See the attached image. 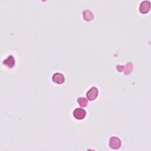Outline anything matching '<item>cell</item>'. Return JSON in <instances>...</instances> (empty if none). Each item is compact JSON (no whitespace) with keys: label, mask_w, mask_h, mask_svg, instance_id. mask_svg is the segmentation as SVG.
<instances>
[{"label":"cell","mask_w":151,"mask_h":151,"mask_svg":"<svg viewBox=\"0 0 151 151\" xmlns=\"http://www.w3.org/2000/svg\"><path fill=\"white\" fill-rule=\"evenodd\" d=\"M73 116L76 119L82 120L86 117V111L83 109L77 108L73 111Z\"/></svg>","instance_id":"4"},{"label":"cell","mask_w":151,"mask_h":151,"mask_svg":"<svg viewBox=\"0 0 151 151\" xmlns=\"http://www.w3.org/2000/svg\"><path fill=\"white\" fill-rule=\"evenodd\" d=\"M52 79L54 83L58 84H63L65 81V78H64V75L60 73H54L52 76Z\"/></svg>","instance_id":"5"},{"label":"cell","mask_w":151,"mask_h":151,"mask_svg":"<svg viewBox=\"0 0 151 151\" xmlns=\"http://www.w3.org/2000/svg\"><path fill=\"white\" fill-rule=\"evenodd\" d=\"M123 68H124V65H117L116 66V69H117L119 71H120V72L122 71H123Z\"/></svg>","instance_id":"10"},{"label":"cell","mask_w":151,"mask_h":151,"mask_svg":"<svg viewBox=\"0 0 151 151\" xmlns=\"http://www.w3.org/2000/svg\"><path fill=\"white\" fill-rule=\"evenodd\" d=\"M133 70V64L131 63H128L126 64V69L124 70V74H130Z\"/></svg>","instance_id":"9"},{"label":"cell","mask_w":151,"mask_h":151,"mask_svg":"<svg viewBox=\"0 0 151 151\" xmlns=\"http://www.w3.org/2000/svg\"><path fill=\"white\" fill-rule=\"evenodd\" d=\"M77 102L81 107H86L88 105V100L85 97H78L77 99Z\"/></svg>","instance_id":"8"},{"label":"cell","mask_w":151,"mask_h":151,"mask_svg":"<svg viewBox=\"0 0 151 151\" xmlns=\"http://www.w3.org/2000/svg\"><path fill=\"white\" fill-rule=\"evenodd\" d=\"M83 14L84 19L87 21H91L93 18V15L90 10L87 9V10L83 11Z\"/></svg>","instance_id":"7"},{"label":"cell","mask_w":151,"mask_h":151,"mask_svg":"<svg viewBox=\"0 0 151 151\" xmlns=\"http://www.w3.org/2000/svg\"><path fill=\"white\" fill-rule=\"evenodd\" d=\"M3 64L5 65L8 68H11L14 67L15 64V58L13 55H9L5 60L3 61Z\"/></svg>","instance_id":"6"},{"label":"cell","mask_w":151,"mask_h":151,"mask_svg":"<svg viewBox=\"0 0 151 151\" xmlns=\"http://www.w3.org/2000/svg\"><path fill=\"white\" fill-rule=\"evenodd\" d=\"M150 8V2L149 1H142L139 6V11L142 14L147 13Z\"/></svg>","instance_id":"3"},{"label":"cell","mask_w":151,"mask_h":151,"mask_svg":"<svg viewBox=\"0 0 151 151\" xmlns=\"http://www.w3.org/2000/svg\"><path fill=\"white\" fill-rule=\"evenodd\" d=\"M98 94H99V91H98V88L96 87H92L86 93V96L87 99L90 100V101H93L94 100H95L97 97L98 96Z\"/></svg>","instance_id":"2"},{"label":"cell","mask_w":151,"mask_h":151,"mask_svg":"<svg viewBox=\"0 0 151 151\" xmlns=\"http://www.w3.org/2000/svg\"><path fill=\"white\" fill-rule=\"evenodd\" d=\"M121 140L116 136H112L109 139V146L113 149H118L121 146Z\"/></svg>","instance_id":"1"}]
</instances>
